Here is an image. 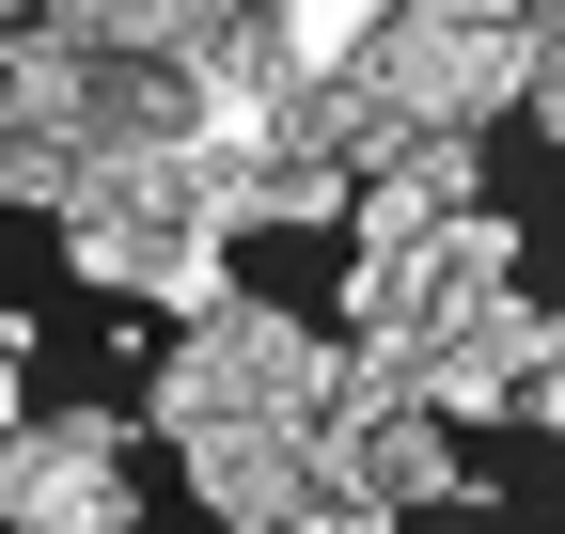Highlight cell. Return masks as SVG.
I'll list each match as a JSON object with an SVG mask.
<instances>
[{"label": "cell", "instance_id": "obj_8", "mask_svg": "<svg viewBox=\"0 0 565 534\" xmlns=\"http://www.w3.org/2000/svg\"><path fill=\"white\" fill-rule=\"evenodd\" d=\"M0 205L63 221V205H79V142H63V126H0Z\"/></svg>", "mask_w": 565, "mask_h": 534}, {"label": "cell", "instance_id": "obj_12", "mask_svg": "<svg viewBox=\"0 0 565 534\" xmlns=\"http://www.w3.org/2000/svg\"><path fill=\"white\" fill-rule=\"evenodd\" d=\"M0 425H32V393H17V362H0Z\"/></svg>", "mask_w": 565, "mask_h": 534}, {"label": "cell", "instance_id": "obj_9", "mask_svg": "<svg viewBox=\"0 0 565 534\" xmlns=\"http://www.w3.org/2000/svg\"><path fill=\"white\" fill-rule=\"evenodd\" d=\"M534 425L565 440V299H550V362H534Z\"/></svg>", "mask_w": 565, "mask_h": 534}, {"label": "cell", "instance_id": "obj_13", "mask_svg": "<svg viewBox=\"0 0 565 534\" xmlns=\"http://www.w3.org/2000/svg\"><path fill=\"white\" fill-rule=\"evenodd\" d=\"M0 126H17V79H0Z\"/></svg>", "mask_w": 565, "mask_h": 534}, {"label": "cell", "instance_id": "obj_11", "mask_svg": "<svg viewBox=\"0 0 565 534\" xmlns=\"http://www.w3.org/2000/svg\"><path fill=\"white\" fill-rule=\"evenodd\" d=\"M189 17H204V32H236V17H267V0H189Z\"/></svg>", "mask_w": 565, "mask_h": 534}, {"label": "cell", "instance_id": "obj_7", "mask_svg": "<svg viewBox=\"0 0 565 534\" xmlns=\"http://www.w3.org/2000/svg\"><path fill=\"white\" fill-rule=\"evenodd\" d=\"M487 284H519V221H503V205H456V221H440V314L487 299Z\"/></svg>", "mask_w": 565, "mask_h": 534}, {"label": "cell", "instance_id": "obj_4", "mask_svg": "<svg viewBox=\"0 0 565 534\" xmlns=\"http://www.w3.org/2000/svg\"><path fill=\"white\" fill-rule=\"evenodd\" d=\"M173 346L236 393V409H282V425H330V377H345V330H315V314H282V299H221V314H189Z\"/></svg>", "mask_w": 565, "mask_h": 534}, {"label": "cell", "instance_id": "obj_3", "mask_svg": "<svg viewBox=\"0 0 565 534\" xmlns=\"http://www.w3.org/2000/svg\"><path fill=\"white\" fill-rule=\"evenodd\" d=\"M173 456H189L204 519H236V534H315L330 519V440L282 425V409H221V425L173 440Z\"/></svg>", "mask_w": 565, "mask_h": 534}, {"label": "cell", "instance_id": "obj_5", "mask_svg": "<svg viewBox=\"0 0 565 534\" xmlns=\"http://www.w3.org/2000/svg\"><path fill=\"white\" fill-rule=\"evenodd\" d=\"M315 440H330V456H345V472H362V488H377L393 519H408V503H487V488H471V456H456V425L424 409V393H377V409H330Z\"/></svg>", "mask_w": 565, "mask_h": 534}, {"label": "cell", "instance_id": "obj_10", "mask_svg": "<svg viewBox=\"0 0 565 534\" xmlns=\"http://www.w3.org/2000/svg\"><path fill=\"white\" fill-rule=\"evenodd\" d=\"M519 110H534V142H565V63H534V95H519Z\"/></svg>", "mask_w": 565, "mask_h": 534}, {"label": "cell", "instance_id": "obj_1", "mask_svg": "<svg viewBox=\"0 0 565 534\" xmlns=\"http://www.w3.org/2000/svg\"><path fill=\"white\" fill-rule=\"evenodd\" d=\"M362 79L408 126H503L534 95V0H393L362 32Z\"/></svg>", "mask_w": 565, "mask_h": 534}, {"label": "cell", "instance_id": "obj_2", "mask_svg": "<svg viewBox=\"0 0 565 534\" xmlns=\"http://www.w3.org/2000/svg\"><path fill=\"white\" fill-rule=\"evenodd\" d=\"M0 519L17 534H126L141 519V409H32V425H0Z\"/></svg>", "mask_w": 565, "mask_h": 534}, {"label": "cell", "instance_id": "obj_6", "mask_svg": "<svg viewBox=\"0 0 565 534\" xmlns=\"http://www.w3.org/2000/svg\"><path fill=\"white\" fill-rule=\"evenodd\" d=\"M221 299H236V236H221V221H158L126 314H173V330H189V314H221Z\"/></svg>", "mask_w": 565, "mask_h": 534}]
</instances>
